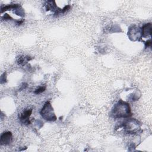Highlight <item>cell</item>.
<instances>
[{
	"label": "cell",
	"instance_id": "cell-1",
	"mask_svg": "<svg viewBox=\"0 0 152 152\" xmlns=\"http://www.w3.org/2000/svg\"><path fill=\"white\" fill-rule=\"evenodd\" d=\"M111 115L115 119L127 118L132 116L129 103L121 100L115 105Z\"/></svg>",
	"mask_w": 152,
	"mask_h": 152
},
{
	"label": "cell",
	"instance_id": "cell-2",
	"mask_svg": "<svg viewBox=\"0 0 152 152\" xmlns=\"http://www.w3.org/2000/svg\"><path fill=\"white\" fill-rule=\"evenodd\" d=\"M140 123L136 119H128L118 128L122 127L127 134H136L140 131Z\"/></svg>",
	"mask_w": 152,
	"mask_h": 152
},
{
	"label": "cell",
	"instance_id": "cell-3",
	"mask_svg": "<svg viewBox=\"0 0 152 152\" xmlns=\"http://www.w3.org/2000/svg\"><path fill=\"white\" fill-rule=\"evenodd\" d=\"M42 118L48 121H55L57 120V116L54 113L53 107L50 102H47L40 111Z\"/></svg>",
	"mask_w": 152,
	"mask_h": 152
},
{
	"label": "cell",
	"instance_id": "cell-4",
	"mask_svg": "<svg viewBox=\"0 0 152 152\" xmlns=\"http://www.w3.org/2000/svg\"><path fill=\"white\" fill-rule=\"evenodd\" d=\"M128 36L132 41L140 40L142 38L141 29L136 25L131 26L128 30Z\"/></svg>",
	"mask_w": 152,
	"mask_h": 152
},
{
	"label": "cell",
	"instance_id": "cell-5",
	"mask_svg": "<svg viewBox=\"0 0 152 152\" xmlns=\"http://www.w3.org/2000/svg\"><path fill=\"white\" fill-rule=\"evenodd\" d=\"M13 136L11 132L8 131L4 133L1 136V138H0V143L1 145L6 146L10 144L12 142Z\"/></svg>",
	"mask_w": 152,
	"mask_h": 152
},
{
	"label": "cell",
	"instance_id": "cell-6",
	"mask_svg": "<svg viewBox=\"0 0 152 152\" xmlns=\"http://www.w3.org/2000/svg\"><path fill=\"white\" fill-rule=\"evenodd\" d=\"M32 114V110H27L20 114L19 116V119L21 122L25 125L30 124V121L29 120V117Z\"/></svg>",
	"mask_w": 152,
	"mask_h": 152
},
{
	"label": "cell",
	"instance_id": "cell-7",
	"mask_svg": "<svg viewBox=\"0 0 152 152\" xmlns=\"http://www.w3.org/2000/svg\"><path fill=\"white\" fill-rule=\"evenodd\" d=\"M151 23H146L143 26L142 28L141 29V30H142V38H147L149 36H151Z\"/></svg>",
	"mask_w": 152,
	"mask_h": 152
},
{
	"label": "cell",
	"instance_id": "cell-8",
	"mask_svg": "<svg viewBox=\"0 0 152 152\" xmlns=\"http://www.w3.org/2000/svg\"><path fill=\"white\" fill-rule=\"evenodd\" d=\"M45 7L47 11H51L55 13L56 11L58 10V7L56 5L55 1H48L45 3Z\"/></svg>",
	"mask_w": 152,
	"mask_h": 152
},
{
	"label": "cell",
	"instance_id": "cell-9",
	"mask_svg": "<svg viewBox=\"0 0 152 152\" xmlns=\"http://www.w3.org/2000/svg\"><path fill=\"white\" fill-rule=\"evenodd\" d=\"M32 59H33V58H31L29 56H26V57L20 56L18 57L17 62L18 64L20 65V66H25V65H26V64L27 63V62L31 60Z\"/></svg>",
	"mask_w": 152,
	"mask_h": 152
},
{
	"label": "cell",
	"instance_id": "cell-10",
	"mask_svg": "<svg viewBox=\"0 0 152 152\" xmlns=\"http://www.w3.org/2000/svg\"><path fill=\"white\" fill-rule=\"evenodd\" d=\"M21 5L20 4H9L5 6H1V13L3 12H5V11L8 10H16L20 7Z\"/></svg>",
	"mask_w": 152,
	"mask_h": 152
},
{
	"label": "cell",
	"instance_id": "cell-11",
	"mask_svg": "<svg viewBox=\"0 0 152 152\" xmlns=\"http://www.w3.org/2000/svg\"><path fill=\"white\" fill-rule=\"evenodd\" d=\"M14 13L17 15V16H19L20 17H25V12H24V10L21 8V7H19L18 8L15 10L14 11Z\"/></svg>",
	"mask_w": 152,
	"mask_h": 152
},
{
	"label": "cell",
	"instance_id": "cell-12",
	"mask_svg": "<svg viewBox=\"0 0 152 152\" xmlns=\"http://www.w3.org/2000/svg\"><path fill=\"white\" fill-rule=\"evenodd\" d=\"M46 88H47L46 86H40L38 89H37L35 90V93L36 94H38L42 93H43V92H45V90H46Z\"/></svg>",
	"mask_w": 152,
	"mask_h": 152
},
{
	"label": "cell",
	"instance_id": "cell-13",
	"mask_svg": "<svg viewBox=\"0 0 152 152\" xmlns=\"http://www.w3.org/2000/svg\"><path fill=\"white\" fill-rule=\"evenodd\" d=\"M6 81H7L6 73H4V74L1 75V83L3 84V83H5Z\"/></svg>",
	"mask_w": 152,
	"mask_h": 152
},
{
	"label": "cell",
	"instance_id": "cell-14",
	"mask_svg": "<svg viewBox=\"0 0 152 152\" xmlns=\"http://www.w3.org/2000/svg\"><path fill=\"white\" fill-rule=\"evenodd\" d=\"M151 39L147 40L145 42V48H151Z\"/></svg>",
	"mask_w": 152,
	"mask_h": 152
},
{
	"label": "cell",
	"instance_id": "cell-15",
	"mask_svg": "<svg viewBox=\"0 0 152 152\" xmlns=\"http://www.w3.org/2000/svg\"><path fill=\"white\" fill-rule=\"evenodd\" d=\"M3 19L5 20H13V18L12 17H10L8 14H5L3 17Z\"/></svg>",
	"mask_w": 152,
	"mask_h": 152
},
{
	"label": "cell",
	"instance_id": "cell-16",
	"mask_svg": "<svg viewBox=\"0 0 152 152\" xmlns=\"http://www.w3.org/2000/svg\"><path fill=\"white\" fill-rule=\"evenodd\" d=\"M15 21H16V24H17L18 26L21 25V24H22V23L24 22V20H23V19L20 20H15Z\"/></svg>",
	"mask_w": 152,
	"mask_h": 152
},
{
	"label": "cell",
	"instance_id": "cell-17",
	"mask_svg": "<svg viewBox=\"0 0 152 152\" xmlns=\"http://www.w3.org/2000/svg\"><path fill=\"white\" fill-rule=\"evenodd\" d=\"M27 84L26 83H23V86H21V89H20V90L25 89L26 88V87H27Z\"/></svg>",
	"mask_w": 152,
	"mask_h": 152
}]
</instances>
